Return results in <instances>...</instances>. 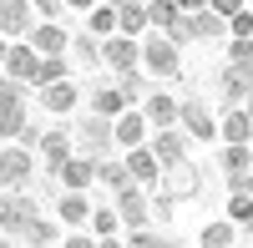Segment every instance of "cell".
<instances>
[{"label":"cell","instance_id":"6da1fadb","mask_svg":"<svg viewBox=\"0 0 253 248\" xmlns=\"http://www.w3.org/2000/svg\"><path fill=\"white\" fill-rule=\"evenodd\" d=\"M76 137H81V147H86V152H81V157H107L112 147H117V122H107V117H86V122H81V127H76Z\"/></svg>","mask_w":253,"mask_h":248},{"label":"cell","instance_id":"7a4b0ae2","mask_svg":"<svg viewBox=\"0 0 253 248\" xmlns=\"http://www.w3.org/2000/svg\"><path fill=\"white\" fill-rule=\"evenodd\" d=\"M142 66L152 71V76H162V81H172V76H182V61H177V46L172 41H147L142 46Z\"/></svg>","mask_w":253,"mask_h":248},{"label":"cell","instance_id":"3957f363","mask_svg":"<svg viewBox=\"0 0 253 248\" xmlns=\"http://www.w3.org/2000/svg\"><path fill=\"white\" fill-rule=\"evenodd\" d=\"M0 132H5L10 142L15 137H26V101H20V86L15 81H5V91H0Z\"/></svg>","mask_w":253,"mask_h":248},{"label":"cell","instance_id":"277c9868","mask_svg":"<svg viewBox=\"0 0 253 248\" xmlns=\"http://www.w3.org/2000/svg\"><path fill=\"white\" fill-rule=\"evenodd\" d=\"M157 188H162V198H167V203H182V198H193V193L203 188V177H198L193 162H177V167H167V172H162Z\"/></svg>","mask_w":253,"mask_h":248},{"label":"cell","instance_id":"5b68a950","mask_svg":"<svg viewBox=\"0 0 253 248\" xmlns=\"http://www.w3.org/2000/svg\"><path fill=\"white\" fill-rule=\"evenodd\" d=\"M218 91H223L228 107H243V101L253 96V66H233V61H228V66L218 71Z\"/></svg>","mask_w":253,"mask_h":248},{"label":"cell","instance_id":"8992f818","mask_svg":"<svg viewBox=\"0 0 253 248\" xmlns=\"http://www.w3.org/2000/svg\"><path fill=\"white\" fill-rule=\"evenodd\" d=\"M36 71H41V51L31 41H10L5 46V76L10 81H36Z\"/></svg>","mask_w":253,"mask_h":248},{"label":"cell","instance_id":"52a82bcc","mask_svg":"<svg viewBox=\"0 0 253 248\" xmlns=\"http://www.w3.org/2000/svg\"><path fill=\"white\" fill-rule=\"evenodd\" d=\"M0 31L10 41H31L36 20H31V0H0Z\"/></svg>","mask_w":253,"mask_h":248},{"label":"cell","instance_id":"ba28073f","mask_svg":"<svg viewBox=\"0 0 253 248\" xmlns=\"http://www.w3.org/2000/svg\"><path fill=\"white\" fill-rule=\"evenodd\" d=\"M137 56H142V41H132V36H112V41H101V61H107L112 71H137Z\"/></svg>","mask_w":253,"mask_h":248},{"label":"cell","instance_id":"9c48e42d","mask_svg":"<svg viewBox=\"0 0 253 248\" xmlns=\"http://www.w3.org/2000/svg\"><path fill=\"white\" fill-rule=\"evenodd\" d=\"M117 213H122V228L137 233V228L152 223V203L142 198V188H126V193H117Z\"/></svg>","mask_w":253,"mask_h":248},{"label":"cell","instance_id":"30bf717a","mask_svg":"<svg viewBox=\"0 0 253 248\" xmlns=\"http://www.w3.org/2000/svg\"><path fill=\"white\" fill-rule=\"evenodd\" d=\"M218 137L228 142V147H248L253 142V112L248 107H228L223 122H218Z\"/></svg>","mask_w":253,"mask_h":248},{"label":"cell","instance_id":"8fae6325","mask_svg":"<svg viewBox=\"0 0 253 248\" xmlns=\"http://www.w3.org/2000/svg\"><path fill=\"white\" fill-rule=\"evenodd\" d=\"M31 167H36V162H31V152H26V147H15V142H10V147L0 152V182H5V193H15L20 182L31 177Z\"/></svg>","mask_w":253,"mask_h":248},{"label":"cell","instance_id":"7c38bea8","mask_svg":"<svg viewBox=\"0 0 253 248\" xmlns=\"http://www.w3.org/2000/svg\"><path fill=\"white\" fill-rule=\"evenodd\" d=\"M218 167H223V177H228V182H233V193H243V177L253 172V147H228V142H223Z\"/></svg>","mask_w":253,"mask_h":248},{"label":"cell","instance_id":"4fadbf2b","mask_svg":"<svg viewBox=\"0 0 253 248\" xmlns=\"http://www.w3.org/2000/svg\"><path fill=\"white\" fill-rule=\"evenodd\" d=\"M177 122H182V132L198 137V142H213L218 137V122H213V112H208L203 101H182V117Z\"/></svg>","mask_w":253,"mask_h":248},{"label":"cell","instance_id":"5bb4252c","mask_svg":"<svg viewBox=\"0 0 253 248\" xmlns=\"http://www.w3.org/2000/svg\"><path fill=\"white\" fill-rule=\"evenodd\" d=\"M56 182H61V193H86L96 182V157H71L66 167L56 172Z\"/></svg>","mask_w":253,"mask_h":248},{"label":"cell","instance_id":"9a60e30c","mask_svg":"<svg viewBox=\"0 0 253 248\" xmlns=\"http://www.w3.org/2000/svg\"><path fill=\"white\" fill-rule=\"evenodd\" d=\"M142 112H147V122H152V127H177V117H182V101L177 96H167V91H152V96H147L142 101Z\"/></svg>","mask_w":253,"mask_h":248},{"label":"cell","instance_id":"2e32d148","mask_svg":"<svg viewBox=\"0 0 253 248\" xmlns=\"http://www.w3.org/2000/svg\"><path fill=\"white\" fill-rule=\"evenodd\" d=\"M117 147H147V112L142 107H132V112H122L117 117Z\"/></svg>","mask_w":253,"mask_h":248},{"label":"cell","instance_id":"e0dca14e","mask_svg":"<svg viewBox=\"0 0 253 248\" xmlns=\"http://www.w3.org/2000/svg\"><path fill=\"white\" fill-rule=\"evenodd\" d=\"M152 152H157L162 167H177V162H187V132H177V127L157 132V137H152Z\"/></svg>","mask_w":253,"mask_h":248},{"label":"cell","instance_id":"ac0fdd59","mask_svg":"<svg viewBox=\"0 0 253 248\" xmlns=\"http://www.w3.org/2000/svg\"><path fill=\"white\" fill-rule=\"evenodd\" d=\"M71 41H76V36H66L56 20H46V26H36V31H31V46H36L41 56H66V51H71Z\"/></svg>","mask_w":253,"mask_h":248},{"label":"cell","instance_id":"d6986e66","mask_svg":"<svg viewBox=\"0 0 253 248\" xmlns=\"http://www.w3.org/2000/svg\"><path fill=\"white\" fill-rule=\"evenodd\" d=\"M56 213H61V223H66V228H81V223L96 218V208L86 203V193H61V198H56Z\"/></svg>","mask_w":253,"mask_h":248},{"label":"cell","instance_id":"ffe728a7","mask_svg":"<svg viewBox=\"0 0 253 248\" xmlns=\"http://www.w3.org/2000/svg\"><path fill=\"white\" fill-rule=\"evenodd\" d=\"M41 101H46L51 117H71L76 101H81V91L71 86V81H56V86H41Z\"/></svg>","mask_w":253,"mask_h":248},{"label":"cell","instance_id":"44dd1931","mask_svg":"<svg viewBox=\"0 0 253 248\" xmlns=\"http://www.w3.org/2000/svg\"><path fill=\"white\" fill-rule=\"evenodd\" d=\"M41 152H46V167H51V177H56V172L76 157V152H71V132H46V137H41Z\"/></svg>","mask_w":253,"mask_h":248},{"label":"cell","instance_id":"7402d4cb","mask_svg":"<svg viewBox=\"0 0 253 248\" xmlns=\"http://www.w3.org/2000/svg\"><path fill=\"white\" fill-rule=\"evenodd\" d=\"M126 167H132V177L137 182H162V162H157V152L152 147H132V152H126Z\"/></svg>","mask_w":253,"mask_h":248},{"label":"cell","instance_id":"603a6c76","mask_svg":"<svg viewBox=\"0 0 253 248\" xmlns=\"http://www.w3.org/2000/svg\"><path fill=\"white\" fill-rule=\"evenodd\" d=\"M91 112L107 117V122H117L122 112H132V101L122 96V86H96V91H91Z\"/></svg>","mask_w":253,"mask_h":248},{"label":"cell","instance_id":"cb8c5ba5","mask_svg":"<svg viewBox=\"0 0 253 248\" xmlns=\"http://www.w3.org/2000/svg\"><path fill=\"white\" fill-rule=\"evenodd\" d=\"M96 182H101V188H112V193H126V188H137L132 167H126V162H112V157H101V162H96Z\"/></svg>","mask_w":253,"mask_h":248},{"label":"cell","instance_id":"d4e9b609","mask_svg":"<svg viewBox=\"0 0 253 248\" xmlns=\"http://www.w3.org/2000/svg\"><path fill=\"white\" fill-rule=\"evenodd\" d=\"M117 15H122V36H132V41H142V31L152 26L147 0H126V5H117Z\"/></svg>","mask_w":253,"mask_h":248},{"label":"cell","instance_id":"484cf974","mask_svg":"<svg viewBox=\"0 0 253 248\" xmlns=\"http://www.w3.org/2000/svg\"><path fill=\"white\" fill-rule=\"evenodd\" d=\"M31 218H36V198H26V193H5V233H20Z\"/></svg>","mask_w":253,"mask_h":248},{"label":"cell","instance_id":"4316f807","mask_svg":"<svg viewBox=\"0 0 253 248\" xmlns=\"http://www.w3.org/2000/svg\"><path fill=\"white\" fill-rule=\"evenodd\" d=\"M187 26H193V41H218V36H228V20L213 15V10H193V15H187Z\"/></svg>","mask_w":253,"mask_h":248},{"label":"cell","instance_id":"83f0119b","mask_svg":"<svg viewBox=\"0 0 253 248\" xmlns=\"http://www.w3.org/2000/svg\"><path fill=\"white\" fill-rule=\"evenodd\" d=\"M86 31H91V36H101V41L122 36V15H117V5H96V10L86 15Z\"/></svg>","mask_w":253,"mask_h":248},{"label":"cell","instance_id":"f1b7e54d","mask_svg":"<svg viewBox=\"0 0 253 248\" xmlns=\"http://www.w3.org/2000/svg\"><path fill=\"white\" fill-rule=\"evenodd\" d=\"M233 238H238V223L233 218H218V223H208V228L198 233L203 248H233Z\"/></svg>","mask_w":253,"mask_h":248},{"label":"cell","instance_id":"f546056e","mask_svg":"<svg viewBox=\"0 0 253 248\" xmlns=\"http://www.w3.org/2000/svg\"><path fill=\"white\" fill-rule=\"evenodd\" d=\"M66 56H41V71H36V81H31V86L41 91V86H56V81H66Z\"/></svg>","mask_w":253,"mask_h":248},{"label":"cell","instance_id":"4dcf8cb0","mask_svg":"<svg viewBox=\"0 0 253 248\" xmlns=\"http://www.w3.org/2000/svg\"><path fill=\"white\" fill-rule=\"evenodd\" d=\"M147 10H152V26H162V36L172 31V26H177L182 15H187V10L177 5V0H147Z\"/></svg>","mask_w":253,"mask_h":248},{"label":"cell","instance_id":"1f68e13d","mask_svg":"<svg viewBox=\"0 0 253 248\" xmlns=\"http://www.w3.org/2000/svg\"><path fill=\"white\" fill-rule=\"evenodd\" d=\"M15 238H20V243H31V248H46V243H56V228H51L46 218H31V223H26V228H20Z\"/></svg>","mask_w":253,"mask_h":248},{"label":"cell","instance_id":"d6a6232c","mask_svg":"<svg viewBox=\"0 0 253 248\" xmlns=\"http://www.w3.org/2000/svg\"><path fill=\"white\" fill-rule=\"evenodd\" d=\"M71 51H76V61H81V66H101V36H76L71 41Z\"/></svg>","mask_w":253,"mask_h":248},{"label":"cell","instance_id":"836d02e7","mask_svg":"<svg viewBox=\"0 0 253 248\" xmlns=\"http://www.w3.org/2000/svg\"><path fill=\"white\" fill-rule=\"evenodd\" d=\"M228 218H233L238 228H248V223H253V198L248 193H233V198H228Z\"/></svg>","mask_w":253,"mask_h":248},{"label":"cell","instance_id":"e575fe53","mask_svg":"<svg viewBox=\"0 0 253 248\" xmlns=\"http://www.w3.org/2000/svg\"><path fill=\"white\" fill-rule=\"evenodd\" d=\"M96 238H117V228H122V213L117 208H96Z\"/></svg>","mask_w":253,"mask_h":248},{"label":"cell","instance_id":"d590c367","mask_svg":"<svg viewBox=\"0 0 253 248\" xmlns=\"http://www.w3.org/2000/svg\"><path fill=\"white\" fill-rule=\"evenodd\" d=\"M228 41H253V10H238L228 20Z\"/></svg>","mask_w":253,"mask_h":248},{"label":"cell","instance_id":"8d00e7d4","mask_svg":"<svg viewBox=\"0 0 253 248\" xmlns=\"http://www.w3.org/2000/svg\"><path fill=\"white\" fill-rule=\"evenodd\" d=\"M228 61L233 66H253V41H228Z\"/></svg>","mask_w":253,"mask_h":248},{"label":"cell","instance_id":"74e56055","mask_svg":"<svg viewBox=\"0 0 253 248\" xmlns=\"http://www.w3.org/2000/svg\"><path fill=\"white\" fill-rule=\"evenodd\" d=\"M126 248H162V238L147 233V228H137V233H126Z\"/></svg>","mask_w":253,"mask_h":248},{"label":"cell","instance_id":"f35d334b","mask_svg":"<svg viewBox=\"0 0 253 248\" xmlns=\"http://www.w3.org/2000/svg\"><path fill=\"white\" fill-rule=\"evenodd\" d=\"M208 10H213V15H223V20H233V15H238V10H248V5H243V0H213Z\"/></svg>","mask_w":253,"mask_h":248},{"label":"cell","instance_id":"ab89813d","mask_svg":"<svg viewBox=\"0 0 253 248\" xmlns=\"http://www.w3.org/2000/svg\"><path fill=\"white\" fill-rule=\"evenodd\" d=\"M117 86H122V96L132 101V107H137V91H142V81H137V71H126V76L117 81Z\"/></svg>","mask_w":253,"mask_h":248},{"label":"cell","instance_id":"60d3db41","mask_svg":"<svg viewBox=\"0 0 253 248\" xmlns=\"http://www.w3.org/2000/svg\"><path fill=\"white\" fill-rule=\"evenodd\" d=\"M56 248H101V243H91V238H86V233H71V238H61V243H56Z\"/></svg>","mask_w":253,"mask_h":248},{"label":"cell","instance_id":"b9f144b4","mask_svg":"<svg viewBox=\"0 0 253 248\" xmlns=\"http://www.w3.org/2000/svg\"><path fill=\"white\" fill-rule=\"evenodd\" d=\"M31 5H36V10H46V15H51V20H56V15H61V10H66V0H31Z\"/></svg>","mask_w":253,"mask_h":248},{"label":"cell","instance_id":"7bdbcfd3","mask_svg":"<svg viewBox=\"0 0 253 248\" xmlns=\"http://www.w3.org/2000/svg\"><path fill=\"white\" fill-rule=\"evenodd\" d=\"M177 5H182L187 15H193V10H208V5H213V0H177Z\"/></svg>","mask_w":253,"mask_h":248},{"label":"cell","instance_id":"ee69618b","mask_svg":"<svg viewBox=\"0 0 253 248\" xmlns=\"http://www.w3.org/2000/svg\"><path fill=\"white\" fill-rule=\"evenodd\" d=\"M66 5H71V10H86V15H91V10H96V0H66Z\"/></svg>","mask_w":253,"mask_h":248},{"label":"cell","instance_id":"f6af8a7d","mask_svg":"<svg viewBox=\"0 0 253 248\" xmlns=\"http://www.w3.org/2000/svg\"><path fill=\"white\" fill-rule=\"evenodd\" d=\"M101 248H126V243L122 238H101Z\"/></svg>","mask_w":253,"mask_h":248},{"label":"cell","instance_id":"bcb514c9","mask_svg":"<svg viewBox=\"0 0 253 248\" xmlns=\"http://www.w3.org/2000/svg\"><path fill=\"white\" fill-rule=\"evenodd\" d=\"M243 193H248V198H253V172H248V177H243Z\"/></svg>","mask_w":253,"mask_h":248},{"label":"cell","instance_id":"7dc6e473","mask_svg":"<svg viewBox=\"0 0 253 248\" xmlns=\"http://www.w3.org/2000/svg\"><path fill=\"white\" fill-rule=\"evenodd\" d=\"M101 5H126V0H101Z\"/></svg>","mask_w":253,"mask_h":248}]
</instances>
